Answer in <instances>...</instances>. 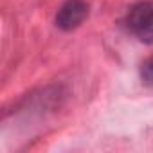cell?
I'll use <instances>...</instances> for the list:
<instances>
[{
  "mask_svg": "<svg viewBox=\"0 0 153 153\" xmlns=\"http://www.w3.org/2000/svg\"><path fill=\"white\" fill-rule=\"evenodd\" d=\"M124 24L128 33L140 43H153V0L133 4Z\"/></svg>",
  "mask_w": 153,
  "mask_h": 153,
  "instance_id": "6da1fadb",
  "label": "cell"
},
{
  "mask_svg": "<svg viewBox=\"0 0 153 153\" xmlns=\"http://www.w3.org/2000/svg\"><path fill=\"white\" fill-rule=\"evenodd\" d=\"M88 11L90 7L87 0H65L56 13V27L65 33L78 29L88 18Z\"/></svg>",
  "mask_w": 153,
  "mask_h": 153,
  "instance_id": "7a4b0ae2",
  "label": "cell"
},
{
  "mask_svg": "<svg viewBox=\"0 0 153 153\" xmlns=\"http://www.w3.org/2000/svg\"><path fill=\"white\" fill-rule=\"evenodd\" d=\"M140 81L146 85V87H153V56L151 58H146L140 65Z\"/></svg>",
  "mask_w": 153,
  "mask_h": 153,
  "instance_id": "3957f363",
  "label": "cell"
}]
</instances>
